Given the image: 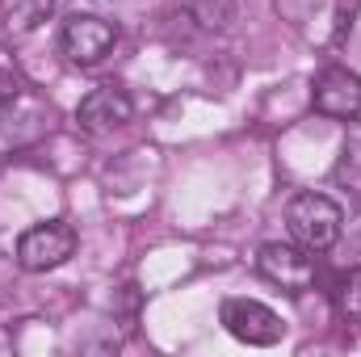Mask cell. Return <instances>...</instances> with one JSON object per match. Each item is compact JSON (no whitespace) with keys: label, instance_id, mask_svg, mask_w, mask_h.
Returning <instances> with one entry per match:
<instances>
[{"label":"cell","instance_id":"obj_7","mask_svg":"<svg viewBox=\"0 0 361 357\" xmlns=\"http://www.w3.org/2000/svg\"><path fill=\"white\" fill-rule=\"evenodd\" d=\"M130 118H135V101L122 89H114V85L92 89L89 97L80 101V109H76V122H80L89 135H109V131L126 126Z\"/></svg>","mask_w":361,"mask_h":357},{"label":"cell","instance_id":"obj_5","mask_svg":"<svg viewBox=\"0 0 361 357\" xmlns=\"http://www.w3.org/2000/svg\"><path fill=\"white\" fill-rule=\"evenodd\" d=\"M315 253H307V248H294V244H265L261 253H257V269H261V277H269L273 286H281V290H290V294H302V290H311L315 286V261H311Z\"/></svg>","mask_w":361,"mask_h":357},{"label":"cell","instance_id":"obj_9","mask_svg":"<svg viewBox=\"0 0 361 357\" xmlns=\"http://www.w3.org/2000/svg\"><path fill=\"white\" fill-rule=\"evenodd\" d=\"M185 13L202 30H227L235 21V0H185Z\"/></svg>","mask_w":361,"mask_h":357},{"label":"cell","instance_id":"obj_8","mask_svg":"<svg viewBox=\"0 0 361 357\" xmlns=\"http://www.w3.org/2000/svg\"><path fill=\"white\" fill-rule=\"evenodd\" d=\"M55 13V0H0V34L25 38Z\"/></svg>","mask_w":361,"mask_h":357},{"label":"cell","instance_id":"obj_6","mask_svg":"<svg viewBox=\"0 0 361 357\" xmlns=\"http://www.w3.org/2000/svg\"><path fill=\"white\" fill-rule=\"evenodd\" d=\"M311 105L324 118H341V122L361 118V76L349 68H324L311 85Z\"/></svg>","mask_w":361,"mask_h":357},{"label":"cell","instance_id":"obj_4","mask_svg":"<svg viewBox=\"0 0 361 357\" xmlns=\"http://www.w3.org/2000/svg\"><path fill=\"white\" fill-rule=\"evenodd\" d=\"M59 42H63V55L76 68H97L118 42V25L105 21V17H92V13H76V17L63 21Z\"/></svg>","mask_w":361,"mask_h":357},{"label":"cell","instance_id":"obj_3","mask_svg":"<svg viewBox=\"0 0 361 357\" xmlns=\"http://www.w3.org/2000/svg\"><path fill=\"white\" fill-rule=\"evenodd\" d=\"M219 320H223V328H227L235 341L257 345V349H269V345H277V341L286 337L281 315H277L273 307H265V303H257V298H223Z\"/></svg>","mask_w":361,"mask_h":357},{"label":"cell","instance_id":"obj_2","mask_svg":"<svg viewBox=\"0 0 361 357\" xmlns=\"http://www.w3.org/2000/svg\"><path fill=\"white\" fill-rule=\"evenodd\" d=\"M72 253H76V227L63 223V219L38 223V227L21 231V240H17V265L25 269V273L59 269Z\"/></svg>","mask_w":361,"mask_h":357},{"label":"cell","instance_id":"obj_12","mask_svg":"<svg viewBox=\"0 0 361 357\" xmlns=\"http://www.w3.org/2000/svg\"><path fill=\"white\" fill-rule=\"evenodd\" d=\"M17 97H21V80H17V72L0 68V109H4V105H13Z\"/></svg>","mask_w":361,"mask_h":357},{"label":"cell","instance_id":"obj_1","mask_svg":"<svg viewBox=\"0 0 361 357\" xmlns=\"http://www.w3.org/2000/svg\"><path fill=\"white\" fill-rule=\"evenodd\" d=\"M341 223H345V214L328 193H294L286 206V227H290L294 244L307 253H328L341 240Z\"/></svg>","mask_w":361,"mask_h":357},{"label":"cell","instance_id":"obj_11","mask_svg":"<svg viewBox=\"0 0 361 357\" xmlns=\"http://www.w3.org/2000/svg\"><path fill=\"white\" fill-rule=\"evenodd\" d=\"M336 311L345 320L361 324V269H353L349 277H341V286H336Z\"/></svg>","mask_w":361,"mask_h":357},{"label":"cell","instance_id":"obj_10","mask_svg":"<svg viewBox=\"0 0 361 357\" xmlns=\"http://www.w3.org/2000/svg\"><path fill=\"white\" fill-rule=\"evenodd\" d=\"M336 181L341 185H349L353 193L361 198V126L345 139V147H341V164H336Z\"/></svg>","mask_w":361,"mask_h":357}]
</instances>
